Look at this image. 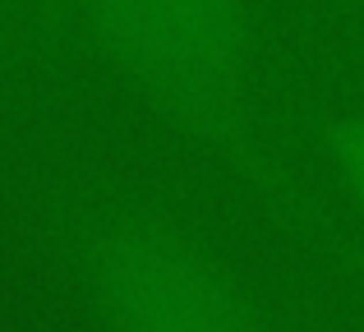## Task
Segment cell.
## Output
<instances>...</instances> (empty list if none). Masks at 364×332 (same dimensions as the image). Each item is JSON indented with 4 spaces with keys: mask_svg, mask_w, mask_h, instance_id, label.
Returning a JSON list of instances; mask_svg holds the SVG:
<instances>
[{
    "mask_svg": "<svg viewBox=\"0 0 364 332\" xmlns=\"http://www.w3.org/2000/svg\"><path fill=\"white\" fill-rule=\"evenodd\" d=\"M74 272L102 332H267L231 263L176 217L139 203L83 222Z\"/></svg>",
    "mask_w": 364,
    "mask_h": 332,
    "instance_id": "1",
    "label": "cell"
},
{
    "mask_svg": "<svg viewBox=\"0 0 364 332\" xmlns=\"http://www.w3.org/2000/svg\"><path fill=\"white\" fill-rule=\"evenodd\" d=\"M111 60L203 139L245 134L258 42L249 0H74Z\"/></svg>",
    "mask_w": 364,
    "mask_h": 332,
    "instance_id": "2",
    "label": "cell"
},
{
    "mask_svg": "<svg viewBox=\"0 0 364 332\" xmlns=\"http://www.w3.org/2000/svg\"><path fill=\"white\" fill-rule=\"evenodd\" d=\"M332 171H337L346 198L355 203V213L364 217V111H355L332 134Z\"/></svg>",
    "mask_w": 364,
    "mask_h": 332,
    "instance_id": "3",
    "label": "cell"
}]
</instances>
